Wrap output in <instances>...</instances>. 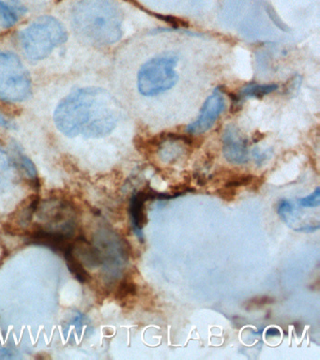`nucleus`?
Instances as JSON below:
<instances>
[{
  "instance_id": "1",
  "label": "nucleus",
  "mask_w": 320,
  "mask_h": 360,
  "mask_svg": "<svg viewBox=\"0 0 320 360\" xmlns=\"http://www.w3.org/2000/svg\"><path fill=\"white\" fill-rule=\"evenodd\" d=\"M120 115L119 104L106 90L86 87L75 90L56 109V126L66 136L99 138L110 134Z\"/></svg>"
},
{
  "instance_id": "2",
  "label": "nucleus",
  "mask_w": 320,
  "mask_h": 360,
  "mask_svg": "<svg viewBox=\"0 0 320 360\" xmlns=\"http://www.w3.org/2000/svg\"><path fill=\"white\" fill-rule=\"evenodd\" d=\"M75 30L98 45H110L122 36V13L113 0H80L72 8Z\"/></svg>"
},
{
  "instance_id": "3",
  "label": "nucleus",
  "mask_w": 320,
  "mask_h": 360,
  "mask_svg": "<svg viewBox=\"0 0 320 360\" xmlns=\"http://www.w3.org/2000/svg\"><path fill=\"white\" fill-rule=\"evenodd\" d=\"M66 39L63 25L51 16L41 17L20 34L22 48L32 60L46 58L54 48L63 44Z\"/></svg>"
},
{
  "instance_id": "4",
  "label": "nucleus",
  "mask_w": 320,
  "mask_h": 360,
  "mask_svg": "<svg viewBox=\"0 0 320 360\" xmlns=\"http://www.w3.org/2000/svg\"><path fill=\"white\" fill-rule=\"evenodd\" d=\"M30 93L32 79L20 58L13 53H0V98L18 103Z\"/></svg>"
},
{
  "instance_id": "5",
  "label": "nucleus",
  "mask_w": 320,
  "mask_h": 360,
  "mask_svg": "<svg viewBox=\"0 0 320 360\" xmlns=\"http://www.w3.org/2000/svg\"><path fill=\"white\" fill-rule=\"evenodd\" d=\"M176 66L177 58L171 56H156L146 62L137 76L139 92L153 97L172 89L178 81Z\"/></svg>"
},
{
  "instance_id": "6",
  "label": "nucleus",
  "mask_w": 320,
  "mask_h": 360,
  "mask_svg": "<svg viewBox=\"0 0 320 360\" xmlns=\"http://www.w3.org/2000/svg\"><path fill=\"white\" fill-rule=\"evenodd\" d=\"M224 108L223 95L218 89H216L205 101L199 117L187 127V131L191 134H201L209 131L215 125Z\"/></svg>"
},
{
  "instance_id": "7",
  "label": "nucleus",
  "mask_w": 320,
  "mask_h": 360,
  "mask_svg": "<svg viewBox=\"0 0 320 360\" xmlns=\"http://www.w3.org/2000/svg\"><path fill=\"white\" fill-rule=\"evenodd\" d=\"M222 139L224 155L229 162L244 163L248 160V149L245 140L235 126H227Z\"/></svg>"
},
{
  "instance_id": "8",
  "label": "nucleus",
  "mask_w": 320,
  "mask_h": 360,
  "mask_svg": "<svg viewBox=\"0 0 320 360\" xmlns=\"http://www.w3.org/2000/svg\"><path fill=\"white\" fill-rule=\"evenodd\" d=\"M72 250L81 263L89 269H95L103 263L100 250L94 247L91 242L87 240L84 236H79L72 241Z\"/></svg>"
},
{
  "instance_id": "9",
  "label": "nucleus",
  "mask_w": 320,
  "mask_h": 360,
  "mask_svg": "<svg viewBox=\"0 0 320 360\" xmlns=\"http://www.w3.org/2000/svg\"><path fill=\"white\" fill-rule=\"evenodd\" d=\"M133 272L128 273L117 286L115 298L122 308H134L139 292Z\"/></svg>"
},
{
  "instance_id": "10",
  "label": "nucleus",
  "mask_w": 320,
  "mask_h": 360,
  "mask_svg": "<svg viewBox=\"0 0 320 360\" xmlns=\"http://www.w3.org/2000/svg\"><path fill=\"white\" fill-rule=\"evenodd\" d=\"M64 258H65L67 266L72 274L75 276L77 281L81 283H88L91 281V276L85 269V266L77 256L75 255L74 250H72V244L64 252Z\"/></svg>"
},
{
  "instance_id": "11",
  "label": "nucleus",
  "mask_w": 320,
  "mask_h": 360,
  "mask_svg": "<svg viewBox=\"0 0 320 360\" xmlns=\"http://www.w3.org/2000/svg\"><path fill=\"white\" fill-rule=\"evenodd\" d=\"M13 162L5 149L0 146V193L6 191L13 181Z\"/></svg>"
},
{
  "instance_id": "12",
  "label": "nucleus",
  "mask_w": 320,
  "mask_h": 360,
  "mask_svg": "<svg viewBox=\"0 0 320 360\" xmlns=\"http://www.w3.org/2000/svg\"><path fill=\"white\" fill-rule=\"evenodd\" d=\"M277 89L278 86L275 84H250L241 90L240 97L241 98H260L264 97V96L269 94V93L274 92Z\"/></svg>"
},
{
  "instance_id": "13",
  "label": "nucleus",
  "mask_w": 320,
  "mask_h": 360,
  "mask_svg": "<svg viewBox=\"0 0 320 360\" xmlns=\"http://www.w3.org/2000/svg\"><path fill=\"white\" fill-rule=\"evenodd\" d=\"M18 11L7 5L6 3L0 1V21L5 27H13L18 22Z\"/></svg>"
},
{
  "instance_id": "14",
  "label": "nucleus",
  "mask_w": 320,
  "mask_h": 360,
  "mask_svg": "<svg viewBox=\"0 0 320 360\" xmlns=\"http://www.w3.org/2000/svg\"><path fill=\"white\" fill-rule=\"evenodd\" d=\"M274 302H275L274 297H268V295H261V297H255L247 300L246 302L243 303V308L246 311H252V309H261Z\"/></svg>"
},
{
  "instance_id": "15",
  "label": "nucleus",
  "mask_w": 320,
  "mask_h": 360,
  "mask_svg": "<svg viewBox=\"0 0 320 360\" xmlns=\"http://www.w3.org/2000/svg\"><path fill=\"white\" fill-rule=\"evenodd\" d=\"M216 193L220 198L223 199L224 201L231 202L236 199V196L238 195V191L236 188L227 187L224 186V188H219Z\"/></svg>"
},
{
  "instance_id": "16",
  "label": "nucleus",
  "mask_w": 320,
  "mask_h": 360,
  "mask_svg": "<svg viewBox=\"0 0 320 360\" xmlns=\"http://www.w3.org/2000/svg\"><path fill=\"white\" fill-rule=\"evenodd\" d=\"M319 195V188H317L316 191H314L313 194H311L310 196L299 200V204L305 207H319L320 205Z\"/></svg>"
}]
</instances>
